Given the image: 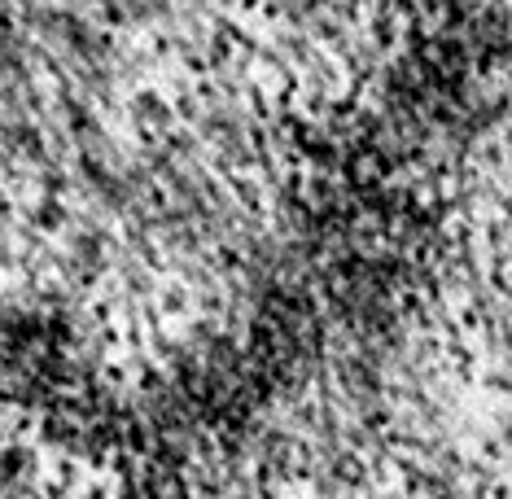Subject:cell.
Here are the masks:
<instances>
[{
    "label": "cell",
    "mask_w": 512,
    "mask_h": 499,
    "mask_svg": "<svg viewBox=\"0 0 512 499\" xmlns=\"http://www.w3.org/2000/svg\"><path fill=\"white\" fill-rule=\"evenodd\" d=\"M508 438H512V421H508Z\"/></svg>",
    "instance_id": "obj_1"
}]
</instances>
